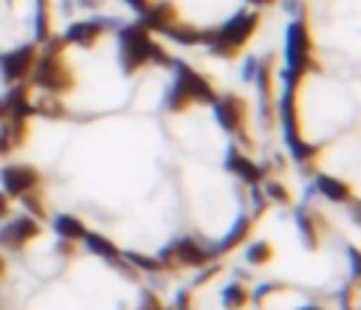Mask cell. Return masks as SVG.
Here are the masks:
<instances>
[{
    "mask_svg": "<svg viewBox=\"0 0 361 310\" xmlns=\"http://www.w3.org/2000/svg\"><path fill=\"white\" fill-rule=\"evenodd\" d=\"M127 3H130L133 8H138V11H144V8L149 6V0H127Z\"/></svg>",
    "mask_w": 361,
    "mask_h": 310,
    "instance_id": "cell-35",
    "label": "cell"
},
{
    "mask_svg": "<svg viewBox=\"0 0 361 310\" xmlns=\"http://www.w3.org/2000/svg\"><path fill=\"white\" fill-rule=\"evenodd\" d=\"M51 45L45 48L42 56H37L34 62V82L48 90V93H65L73 87V70L68 68L65 56H62V42L59 39H48Z\"/></svg>",
    "mask_w": 361,
    "mask_h": 310,
    "instance_id": "cell-1",
    "label": "cell"
},
{
    "mask_svg": "<svg viewBox=\"0 0 361 310\" xmlns=\"http://www.w3.org/2000/svg\"><path fill=\"white\" fill-rule=\"evenodd\" d=\"M248 231H251V220H240V223L231 228V234L223 240V245H220V248H223V251H231L234 245H240V242L245 240V234H248Z\"/></svg>",
    "mask_w": 361,
    "mask_h": 310,
    "instance_id": "cell-22",
    "label": "cell"
},
{
    "mask_svg": "<svg viewBox=\"0 0 361 310\" xmlns=\"http://www.w3.org/2000/svg\"><path fill=\"white\" fill-rule=\"evenodd\" d=\"M257 25H259V14L257 11H243V14L231 17L223 28H217L214 31V39L209 45L220 56H234L251 39V34L257 31Z\"/></svg>",
    "mask_w": 361,
    "mask_h": 310,
    "instance_id": "cell-2",
    "label": "cell"
},
{
    "mask_svg": "<svg viewBox=\"0 0 361 310\" xmlns=\"http://www.w3.org/2000/svg\"><path fill=\"white\" fill-rule=\"evenodd\" d=\"M268 197H276L279 203H288L290 200V194H288V189L282 183H268Z\"/></svg>",
    "mask_w": 361,
    "mask_h": 310,
    "instance_id": "cell-32",
    "label": "cell"
},
{
    "mask_svg": "<svg viewBox=\"0 0 361 310\" xmlns=\"http://www.w3.org/2000/svg\"><path fill=\"white\" fill-rule=\"evenodd\" d=\"M37 113H39V116L59 118V116H65V104H62L59 99H42V101L37 104Z\"/></svg>",
    "mask_w": 361,
    "mask_h": 310,
    "instance_id": "cell-24",
    "label": "cell"
},
{
    "mask_svg": "<svg viewBox=\"0 0 361 310\" xmlns=\"http://www.w3.org/2000/svg\"><path fill=\"white\" fill-rule=\"evenodd\" d=\"M130 265L135 268H144V271H161V259H152V256H144V254H130Z\"/></svg>",
    "mask_w": 361,
    "mask_h": 310,
    "instance_id": "cell-28",
    "label": "cell"
},
{
    "mask_svg": "<svg viewBox=\"0 0 361 310\" xmlns=\"http://www.w3.org/2000/svg\"><path fill=\"white\" fill-rule=\"evenodd\" d=\"M56 231H59L65 240H79V237L87 234L85 225H82V220H76V217H71V214H62V217L56 220Z\"/></svg>",
    "mask_w": 361,
    "mask_h": 310,
    "instance_id": "cell-19",
    "label": "cell"
},
{
    "mask_svg": "<svg viewBox=\"0 0 361 310\" xmlns=\"http://www.w3.org/2000/svg\"><path fill=\"white\" fill-rule=\"evenodd\" d=\"M296 220H299V228H302V234L307 237V242H310V245H316V242H319V214L299 211V214H296Z\"/></svg>",
    "mask_w": 361,
    "mask_h": 310,
    "instance_id": "cell-21",
    "label": "cell"
},
{
    "mask_svg": "<svg viewBox=\"0 0 361 310\" xmlns=\"http://www.w3.org/2000/svg\"><path fill=\"white\" fill-rule=\"evenodd\" d=\"M0 180H3L6 194L20 197V194H25V192H31V189L39 186V172H37L34 166L14 163V166H6V169L0 172Z\"/></svg>",
    "mask_w": 361,
    "mask_h": 310,
    "instance_id": "cell-9",
    "label": "cell"
},
{
    "mask_svg": "<svg viewBox=\"0 0 361 310\" xmlns=\"http://www.w3.org/2000/svg\"><path fill=\"white\" fill-rule=\"evenodd\" d=\"M209 256L212 254L197 240L183 237V240L172 242L169 248H164V254L158 259H161L164 268H175V265H203V262H209Z\"/></svg>",
    "mask_w": 361,
    "mask_h": 310,
    "instance_id": "cell-5",
    "label": "cell"
},
{
    "mask_svg": "<svg viewBox=\"0 0 361 310\" xmlns=\"http://www.w3.org/2000/svg\"><path fill=\"white\" fill-rule=\"evenodd\" d=\"M271 256H274V248H271L268 242H251V248H248V259H251V262L262 265V262H268Z\"/></svg>",
    "mask_w": 361,
    "mask_h": 310,
    "instance_id": "cell-26",
    "label": "cell"
},
{
    "mask_svg": "<svg viewBox=\"0 0 361 310\" xmlns=\"http://www.w3.org/2000/svg\"><path fill=\"white\" fill-rule=\"evenodd\" d=\"M8 211H11V209H8V197L0 192V220H6V217H8Z\"/></svg>",
    "mask_w": 361,
    "mask_h": 310,
    "instance_id": "cell-34",
    "label": "cell"
},
{
    "mask_svg": "<svg viewBox=\"0 0 361 310\" xmlns=\"http://www.w3.org/2000/svg\"><path fill=\"white\" fill-rule=\"evenodd\" d=\"M178 90H183L189 96V101H200V104H209V101H217V93L214 87L209 85L206 76H200L197 70H192L189 65H178V82H175Z\"/></svg>",
    "mask_w": 361,
    "mask_h": 310,
    "instance_id": "cell-6",
    "label": "cell"
},
{
    "mask_svg": "<svg viewBox=\"0 0 361 310\" xmlns=\"http://www.w3.org/2000/svg\"><path fill=\"white\" fill-rule=\"evenodd\" d=\"M37 6H39V14H37V37H39L42 42H48V39H51V20H48V3H45V0H37Z\"/></svg>",
    "mask_w": 361,
    "mask_h": 310,
    "instance_id": "cell-23",
    "label": "cell"
},
{
    "mask_svg": "<svg viewBox=\"0 0 361 310\" xmlns=\"http://www.w3.org/2000/svg\"><path fill=\"white\" fill-rule=\"evenodd\" d=\"M248 302V290L243 287V285H231L228 290H226V304L228 307H243Z\"/></svg>",
    "mask_w": 361,
    "mask_h": 310,
    "instance_id": "cell-27",
    "label": "cell"
},
{
    "mask_svg": "<svg viewBox=\"0 0 361 310\" xmlns=\"http://www.w3.org/2000/svg\"><path fill=\"white\" fill-rule=\"evenodd\" d=\"M178 23V11H175V6L172 3H166V0H161V3H149L147 8H144V25L147 28H155V31H166L169 25H175Z\"/></svg>",
    "mask_w": 361,
    "mask_h": 310,
    "instance_id": "cell-12",
    "label": "cell"
},
{
    "mask_svg": "<svg viewBox=\"0 0 361 310\" xmlns=\"http://www.w3.org/2000/svg\"><path fill=\"white\" fill-rule=\"evenodd\" d=\"M251 3H257V6H268V3H274V0H251Z\"/></svg>",
    "mask_w": 361,
    "mask_h": 310,
    "instance_id": "cell-36",
    "label": "cell"
},
{
    "mask_svg": "<svg viewBox=\"0 0 361 310\" xmlns=\"http://www.w3.org/2000/svg\"><path fill=\"white\" fill-rule=\"evenodd\" d=\"M305 310H319V307H305Z\"/></svg>",
    "mask_w": 361,
    "mask_h": 310,
    "instance_id": "cell-38",
    "label": "cell"
},
{
    "mask_svg": "<svg viewBox=\"0 0 361 310\" xmlns=\"http://www.w3.org/2000/svg\"><path fill=\"white\" fill-rule=\"evenodd\" d=\"M169 110H186L192 101H189V96L183 93V90H178V87H172V93H169Z\"/></svg>",
    "mask_w": 361,
    "mask_h": 310,
    "instance_id": "cell-29",
    "label": "cell"
},
{
    "mask_svg": "<svg viewBox=\"0 0 361 310\" xmlns=\"http://www.w3.org/2000/svg\"><path fill=\"white\" fill-rule=\"evenodd\" d=\"M228 169H234L243 180H248V183H257V180H262V169L251 161V158H245L240 149H228Z\"/></svg>",
    "mask_w": 361,
    "mask_h": 310,
    "instance_id": "cell-14",
    "label": "cell"
},
{
    "mask_svg": "<svg viewBox=\"0 0 361 310\" xmlns=\"http://www.w3.org/2000/svg\"><path fill=\"white\" fill-rule=\"evenodd\" d=\"M34 62H37V48L34 45H23V48L0 56V70H3V76L8 82H20L34 70Z\"/></svg>",
    "mask_w": 361,
    "mask_h": 310,
    "instance_id": "cell-8",
    "label": "cell"
},
{
    "mask_svg": "<svg viewBox=\"0 0 361 310\" xmlns=\"http://www.w3.org/2000/svg\"><path fill=\"white\" fill-rule=\"evenodd\" d=\"M6 273V262H3V256H0V276Z\"/></svg>",
    "mask_w": 361,
    "mask_h": 310,
    "instance_id": "cell-37",
    "label": "cell"
},
{
    "mask_svg": "<svg viewBox=\"0 0 361 310\" xmlns=\"http://www.w3.org/2000/svg\"><path fill=\"white\" fill-rule=\"evenodd\" d=\"M59 254H62V256H71V254H73V240H65V237H62V242H59Z\"/></svg>",
    "mask_w": 361,
    "mask_h": 310,
    "instance_id": "cell-33",
    "label": "cell"
},
{
    "mask_svg": "<svg viewBox=\"0 0 361 310\" xmlns=\"http://www.w3.org/2000/svg\"><path fill=\"white\" fill-rule=\"evenodd\" d=\"M85 242H87V248H90L93 254L104 256L107 262H113V259H118V256H121V254H118V248H116L107 237H102V234H85Z\"/></svg>",
    "mask_w": 361,
    "mask_h": 310,
    "instance_id": "cell-18",
    "label": "cell"
},
{
    "mask_svg": "<svg viewBox=\"0 0 361 310\" xmlns=\"http://www.w3.org/2000/svg\"><path fill=\"white\" fill-rule=\"evenodd\" d=\"M102 31H104V25L99 23V20H85V23H73L71 28H68V34H65V42H76V45H93L99 37H102Z\"/></svg>",
    "mask_w": 361,
    "mask_h": 310,
    "instance_id": "cell-13",
    "label": "cell"
},
{
    "mask_svg": "<svg viewBox=\"0 0 361 310\" xmlns=\"http://www.w3.org/2000/svg\"><path fill=\"white\" fill-rule=\"evenodd\" d=\"M118 42H121V65L124 70H135L147 62V54H149V28L144 23H133L127 25L121 34H118Z\"/></svg>",
    "mask_w": 361,
    "mask_h": 310,
    "instance_id": "cell-4",
    "label": "cell"
},
{
    "mask_svg": "<svg viewBox=\"0 0 361 310\" xmlns=\"http://www.w3.org/2000/svg\"><path fill=\"white\" fill-rule=\"evenodd\" d=\"M313 42L307 25L299 20L288 28V87L299 85V79L313 68Z\"/></svg>",
    "mask_w": 361,
    "mask_h": 310,
    "instance_id": "cell-3",
    "label": "cell"
},
{
    "mask_svg": "<svg viewBox=\"0 0 361 310\" xmlns=\"http://www.w3.org/2000/svg\"><path fill=\"white\" fill-rule=\"evenodd\" d=\"M316 189H319L324 197L336 200V203H344V200L353 197V194H350V186H347L344 180H338V178H330V175H319V178H316Z\"/></svg>",
    "mask_w": 361,
    "mask_h": 310,
    "instance_id": "cell-15",
    "label": "cell"
},
{
    "mask_svg": "<svg viewBox=\"0 0 361 310\" xmlns=\"http://www.w3.org/2000/svg\"><path fill=\"white\" fill-rule=\"evenodd\" d=\"M20 197H23L25 209H28L34 217H45V206H42V197H39L37 189H31V192H25V194H20Z\"/></svg>",
    "mask_w": 361,
    "mask_h": 310,
    "instance_id": "cell-25",
    "label": "cell"
},
{
    "mask_svg": "<svg viewBox=\"0 0 361 310\" xmlns=\"http://www.w3.org/2000/svg\"><path fill=\"white\" fill-rule=\"evenodd\" d=\"M6 110H8V116H28L31 113V101H28V87H23V85H17L6 99Z\"/></svg>",
    "mask_w": 361,
    "mask_h": 310,
    "instance_id": "cell-17",
    "label": "cell"
},
{
    "mask_svg": "<svg viewBox=\"0 0 361 310\" xmlns=\"http://www.w3.org/2000/svg\"><path fill=\"white\" fill-rule=\"evenodd\" d=\"M290 149H293V155H296L299 161H310V158H316V152H319L316 147H310V144H305L302 138H299L296 144H290Z\"/></svg>",
    "mask_w": 361,
    "mask_h": 310,
    "instance_id": "cell-30",
    "label": "cell"
},
{
    "mask_svg": "<svg viewBox=\"0 0 361 310\" xmlns=\"http://www.w3.org/2000/svg\"><path fill=\"white\" fill-rule=\"evenodd\" d=\"M164 34H169V37H172L175 42H180V45H197V42H203V39H200V31H195L192 25H178V23H175V25H169Z\"/></svg>",
    "mask_w": 361,
    "mask_h": 310,
    "instance_id": "cell-20",
    "label": "cell"
},
{
    "mask_svg": "<svg viewBox=\"0 0 361 310\" xmlns=\"http://www.w3.org/2000/svg\"><path fill=\"white\" fill-rule=\"evenodd\" d=\"M217 118L228 132H240L245 124V101L240 96H226L217 101Z\"/></svg>",
    "mask_w": 361,
    "mask_h": 310,
    "instance_id": "cell-10",
    "label": "cell"
},
{
    "mask_svg": "<svg viewBox=\"0 0 361 310\" xmlns=\"http://www.w3.org/2000/svg\"><path fill=\"white\" fill-rule=\"evenodd\" d=\"M34 237H39V225H37L34 217H17V220H11L0 228V245L8 248V251L25 248Z\"/></svg>",
    "mask_w": 361,
    "mask_h": 310,
    "instance_id": "cell-7",
    "label": "cell"
},
{
    "mask_svg": "<svg viewBox=\"0 0 361 310\" xmlns=\"http://www.w3.org/2000/svg\"><path fill=\"white\" fill-rule=\"evenodd\" d=\"M282 118H285L288 141L296 144L299 141V113H296V101H293V87H288V93L282 99Z\"/></svg>",
    "mask_w": 361,
    "mask_h": 310,
    "instance_id": "cell-16",
    "label": "cell"
},
{
    "mask_svg": "<svg viewBox=\"0 0 361 310\" xmlns=\"http://www.w3.org/2000/svg\"><path fill=\"white\" fill-rule=\"evenodd\" d=\"M147 62H155V65H169L172 59H169V54L161 48V45H149V54H147Z\"/></svg>",
    "mask_w": 361,
    "mask_h": 310,
    "instance_id": "cell-31",
    "label": "cell"
},
{
    "mask_svg": "<svg viewBox=\"0 0 361 310\" xmlns=\"http://www.w3.org/2000/svg\"><path fill=\"white\" fill-rule=\"evenodd\" d=\"M28 135V121L25 116H6V124L0 130V152L17 149Z\"/></svg>",
    "mask_w": 361,
    "mask_h": 310,
    "instance_id": "cell-11",
    "label": "cell"
}]
</instances>
